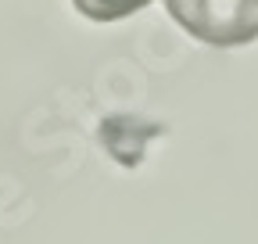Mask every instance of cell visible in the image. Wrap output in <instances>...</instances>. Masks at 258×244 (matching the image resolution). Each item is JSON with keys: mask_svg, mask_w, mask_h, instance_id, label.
I'll list each match as a JSON object with an SVG mask.
<instances>
[{"mask_svg": "<svg viewBox=\"0 0 258 244\" xmlns=\"http://www.w3.org/2000/svg\"><path fill=\"white\" fill-rule=\"evenodd\" d=\"M76 11L93 18V22H118L133 11H144L151 0H72Z\"/></svg>", "mask_w": 258, "mask_h": 244, "instance_id": "7a4b0ae2", "label": "cell"}, {"mask_svg": "<svg viewBox=\"0 0 258 244\" xmlns=\"http://www.w3.org/2000/svg\"><path fill=\"white\" fill-rule=\"evenodd\" d=\"M165 8L201 43L244 47L258 40V0H165Z\"/></svg>", "mask_w": 258, "mask_h": 244, "instance_id": "6da1fadb", "label": "cell"}]
</instances>
